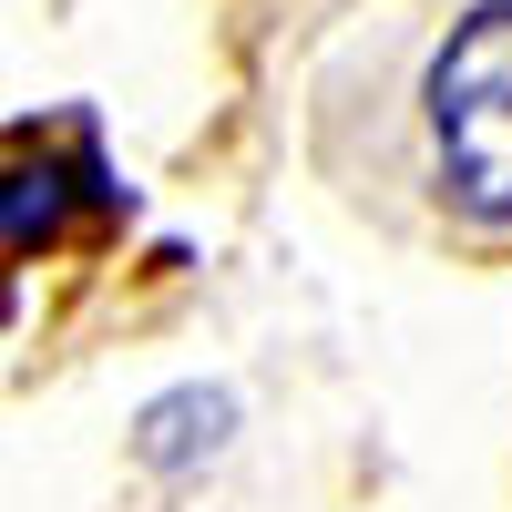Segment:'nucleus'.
<instances>
[{"label": "nucleus", "instance_id": "nucleus-1", "mask_svg": "<svg viewBox=\"0 0 512 512\" xmlns=\"http://www.w3.org/2000/svg\"><path fill=\"white\" fill-rule=\"evenodd\" d=\"M410 185L461 246H512V0H482L410 72Z\"/></svg>", "mask_w": 512, "mask_h": 512}]
</instances>
